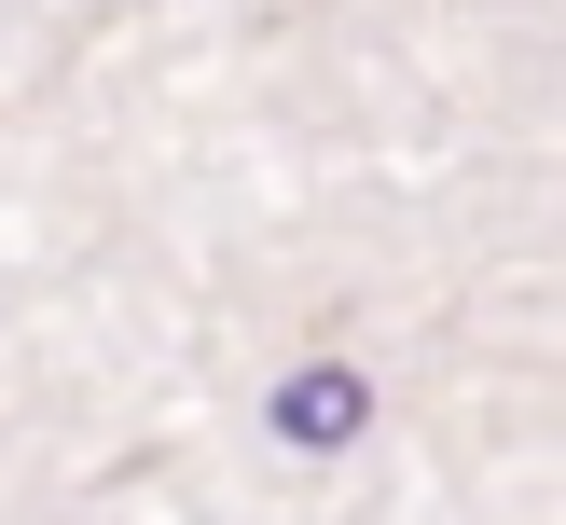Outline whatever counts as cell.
<instances>
[{"mask_svg": "<svg viewBox=\"0 0 566 525\" xmlns=\"http://www.w3.org/2000/svg\"><path fill=\"white\" fill-rule=\"evenodd\" d=\"M374 429V387L346 374V359H304L291 387H276V442H304V456H332V442Z\"/></svg>", "mask_w": 566, "mask_h": 525, "instance_id": "obj_1", "label": "cell"}]
</instances>
